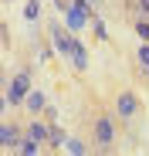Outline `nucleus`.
I'll return each instance as SVG.
<instances>
[{"label": "nucleus", "instance_id": "nucleus-14", "mask_svg": "<svg viewBox=\"0 0 149 156\" xmlns=\"http://www.w3.org/2000/svg\"><path fill=\"white\" fill-rule=\"evenodd\" d=\"M4 4H10V0H4Z\"/></svg>", "mask_w": 149, "mask_h": 156}, {"label": "nucleus", "instance_id": "nucleus-10", "mask_svg": "<svg viewBox=\"0 0 149 156\" xmlns=\"http://www.w3.org/2000/svg\"><path fill=\"white\" fill-rule=\"evenodd\" d=\"M44 149V143H37L34 136H27V133H24V139L17 143V153H24V156H37Z\"/></svg>", "mask_w": 149, "mask_h": 156}, {"label": "nucleus", "instance_id": "nucleus-4", "mask_svg": "<svg viewBox=\"0 0 149 156\" xmlns=\"http://www.w3.org/2000/svg\"><path fill=\"white\" fill-rule=\"evenodd\" d=\"M47 41H51V48H54V55H58V58H71L74 34L61 27V20H47Z\"/></svg>", "mask_w": 149, "mask_h": 156}, {"label": "nucleus", "instance_id": "nucleus-8", "mask_svg": "<svg viewBox=\"0 0 149 156\" xmlns=\"http://www.w3.org/2000/svg\"><path fill=\"white\" fill-rule=\"evenodd\" d=\"M136 75L139 82H149V41H139L136 48Z\"/></svg>", "mask_w": 149, "mask_h": 156}, {"label": "nucleus", "instance_id": "nucleus-12", "mask_svg": "<svg viewBox=\"0 0 149 156\" xmlns=\"http://www.w3.org/2000/svg\"><path fill=\"white\" fill-rule=\"evenodd\" d=\"M24 20H41V0H27V4H24Z\"/></svg>", "mask_w": 149, "mask_h": 156}, {"label": "nucleus", "instance_id": "nucleus-3", "mask_svg": "<svg viewBox=\"0 0 149 156\" xmlns=\"http://www.w3.org/2000/svg\"><path fill=\"white\" fill-rule=\"evenodd\" d=\"M31 88H34V78H31V65H20L7 82H4V102L10 109H20L24 105V98L31 95Z\"/></svg>", "mask_w": 149, "mask_h": 156}, {"label": "nucleus", "instance_id": "nucleus-11", "mask_svg": "<svg viewBox=\"0 0 149 156\" xmlns=\"http://www.w3.org/2000/svg\"><path fill=\"white\" fill-rule=\"evenodd\" d=\"M129 24H132V31H136V37H139V41H149V17H146V14L129 17Z\"/></svg>", "mask_w": 149, "mask_h": 156}, {"label": "nucleus", "instance_id": "nucleus-13", "mask_svg": "<svg viewBox=\"0 0 149 156\" xmlns=\"http://www.w3.org/2000/svg\"><path fill=\"white\" fill-rule=\"evenodd\" d=\"M126 10H129V17H136V14L149 17V0H126Z\"/></svg>", "mask_w": 149, "mask_h": 156}, {"label": "nucleus", "instance_id": "nucleus-9", "mask_svg": "<svg viewBox=\"0 0 149 156\" xmlns=\"http://www.w3.org/2000/svg\"><path fill=\"white\" fill-rule=\"evenodd\" d=\"M71 65H74V71H85L88 68V55H85V44L74 37V48H71Z\"/></svg>", "mask_w": 149, "mask_h": 156}, {"label": "nucleus", "instance_id": "nucleus-1", "mask_svg": "<svg viewBox=\"0 0 149 156\" xmlns=\"http://www.w3.org/2000/svg\"><path fill=\"white\" fill-rule=\"evenodd\" d=\"M119 115L112 112V105H102V102H95L92 112H88V122H85V133L92 136L95 143V153H115L119 146Z\"/></svg>", "mask_w": 149, "mask_h": 156}, {"label": "nucleus", "instance_id": "nucleus-2", "mask_svg": "<svg viewBox=\"0 0 149 156\" xmlns=\"http://www.w3.org/2000/svg\"><path fill=\"white\" fill-rule=\"evenodd\" d=\"M109 105H112V112L119 115V122L122 126H129V129H136L139 122H142V115H146V102L139 98V92L136 88H115L112 92V98H109Z\"/></svg>", "mask_w": 149, "mask_h": 156}, {"label": "nucleus", "instance_id": "nucleus-6", "mask_svg": "<svg viewBox=\"0 0 149 156\" xmlns=\"http://www.w3.org/2000/svg\"><path fill=\"white\" fill-rule=\"evenodd\" d=\"M44 109H47V95L41 92V88H31V95L27 98H24V105H20V112L24 115H44Z\"/></svg>", "mask_w": 149, "mask_h": 156}, {"label": "nucleus", "instance_id": "nucleus-7", "mask_svg": "<svg viewBox=\"0 0 149 156\" xmlns=\"http://www.w3.org/2000/svg\"><path fill=\"white\" fill-rule=\"evenodd\" d=\"M64 153H71V156H85V153H95V143H92V136H88V133L68 136V143H64Z\"/></svg>", "mask_w": 149, "mask_h": 156}, {"label": "nucleus", "instance_id": "nucleus-5", "mask_svg": "<svg viewBox=\"0 0 149 156\" xmlns=\"http://www.w3.org/2000/svg\"><path fill=\"white\" fill-rule=\"evenodd\" d=\"M24 139V126H17V122H4L0 126V146H4V153H17V143Z\"/></svg>", "mask_w": 149, "mask_h": 156}]
</instances>
